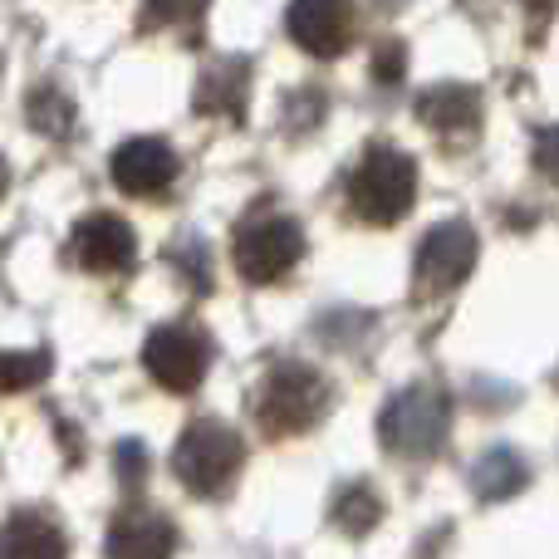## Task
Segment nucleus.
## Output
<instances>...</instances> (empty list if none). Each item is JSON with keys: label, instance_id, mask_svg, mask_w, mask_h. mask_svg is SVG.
<instances>
[{"label": "nucleus", "instance_id": "f257e3e1", "mask_svg": "<svg viewBox=\"0 0 559 559\" xmlns=\"http://www.w3.org/2000/svg\"><path fill=\"white\" fill-rule=\"evenodd\" d=\"M344 202H348V212L368 226L403 222L417 202V163L403 153V147L373 143L364 157H358L354 173H348Z\"/></svg>", "mask_w": 559, "mask_h": 559}, {"label": "nucleus", "instance_id": "f03ea898", "mask_svg": "<svg viewBox=\"0 0 559 559\" xmlns=\"http://www.w3.org/2000/svg\"><path fill=\"white\" fill-rule=\"evenodd\" d=\"M447 427H452V403L437 383H413L397 397H388L378 417V442L397 456H432L442 452Z\"/></svg>", "mask_w": 559, "mask_h": 559}, {"label": "nucleus", "instance_id": "7ed1b4c3", "mask_svg": "<svg viewBox=\"0 0 559 559\" xmlns=\"http://www.w3.org/2000/svg\"><path fill=\"white\" fill-rule=\"evenodd\" d=\"M241 456H246V447L231 427L216 423V417H197L173 452V472L192 496L212 501V496H222L226 486H231V476L241 472Z\"/></svg>", "mask_w": 559, "mask_h": 559}, {"label": "nucleus", "instance_id": "20e7f679", "mask_svg": "<svg viewBox=\"0 0 559 559\" xmlns=\"http://www.w3.org/2000/svg\"><path fill=\"white\" fill-rule=\"evenodd\" d=\"M329 407V383L309 364H275L261 378L255 393V417L271 437H295L305 427H314Z\"/></svg>", "mask_w": 559, "mask_h": 559}, {"label": "nucleus", "instance_id": "39448f33", "mask_svg": "<svg viewBox=\"0 0 559 559\" xmlns=\"http://www.w3.org/2000/svg\"><path fill=\"white\" fill-rule=\"evenodd\" d=\"M231 255H236V271L251 285H271V280H285L299 265L305 231H299V222H289L280 212H255L236 226Z\"/></svg>", "mask_w": 559, "mask_h": 559}, {"label": "nucleus", "instance_id": "423d86ee", "mask_svg": "<svg viewBox=\"0 0 559 559\" xmlns=\"http://www.w3.org/2000/svg\"><path fill=\"white\" fill-rule=\"evenodd\" d=\"M476 265V231L466 222H442L417 241V265H413V289L423 299L452 295Z\"/></svg>", "mask_w": 559, "mask_h": 559}, {"label": "nucleus", "instance_id": "0eeeda50", "mask_svg": "<svg viewBox=\"0 0 559 559\" xmlns=\"http://www.w3.org/2000/svg\"><path fill=\"white\" fill-rule=\"evenodd\" d=\"M212 364V338L197 324H163L147 334L143 368L167 388V393H192Z\"/></svg>", "mask_w": 559, "mask_h": 559}, {"label": "nucleus", "instance_id": "6e6552de", "mask_svg": "<svg viewBox=\"0 0 559 559\" xmlns=\"http://www.w3.org/2000/svg\"><path fill=\"white\" fill-rule=\"evenodd\" d=\"M69 261H74L79 271H94V275L133 271V261H138L133 226H128L123 216H114V212L84 216V222L74 226V236H69Z\"/></svg>", "mask_w": 559, "mask_h": 559}, {"label": "nucleus", "instance_id": "1a4fd4ad", "mask_svg": "<svg viewBox=\"0 0 559 559\" xmlns=\"http://www.w3.org/2000/svg\"><path fill=\"white\" fill-rule=\"evenodd\" d=\"M285 25L305 55L338 59L354 45V0H295Z\"/></svg>", "mask_w": 559, "mask_h": 559}, {"label": "nucleus", "instance_id": "9d476101", "mask_svg": "<svg viewBox=\"0 0 559 559\" xmlns=\"http://www.w3.org/2000/svg\"><path fill=\"white\" fill-rule=\"evenodd\" d=\"M108 173L123 187L128 197H167L182 173L177 153L163 143V138H128L114 157H108Z\"/></svg>", "mask_w": 559, "mask_h": 559}, {"label": "nucleus", "instance_id": "9b49d317", "mask_svg": "<svg viewBox=\"0 0 559 559\" xmlns=\"http://www.w3.org/2000/svg\"><path fill=\"white\" fill-rule=\"evenodd\" d=\"M177 525L153 506H123L108 525V559H173Z\"/></svg>", "mask_w": 559, "mask_h": 559}, {"label": "nucleus", "instance_id": "f8f14e48", "mask_svg": "<svg viewBox=\"0 0 559 559\" xmlns=\"http://www.w3.org/2000/svg\"><path fill=\"white\" fill-rule=\"evenodd\" d=\"M417 118H423L442 143H472V138L481 133V94L466 84L427 88V94L417 98Z\"/></svg>", "mask_w": 559, "mask_h": 559}, {"label": "nucleus", "instance_id": "ddd939ff", "mask_svg": "<svg viewBox=\"0 0 559 559\" xmlns=\"http://www.w3.org/2000/svg\"><path fill=\"white\" fill-rule=\"evenodd\" d=\"M246 88H251V64L246 59H216V64H206L202 84H197L192 108L202 118H231V123H241Z\"/></svg>", "mask_w": 559, "mask_h": 559}, {"label": "nucleus", "instance_id": "4468645a", "mask_svg": "<svg viewBox=\"0 0 559 559\" xmlns=\"http://www.w3.org/2000/svg\"><path fill=\"white\" fill-rule=\"evenodd\" d=\"M5 559H69V540L49 515L20 511L5 525Z\"/></svg>", "mask_w": 559, "mask_h": 559}, {"label": "nucleus", "instance_id": "2eb2a0df", "mask_svg": "<svg viewBox=\"0 0 559 559\" xmlns=\"http://www.w3.org/2000/svg\"><path fill=\"white\" fill-rule=\"evenodd\" d=\"M525 481H531V472H525V462L511 447H491V452L472 466V491L481 496V501H511L515 491H525Z\"/></svg>", "mask_w": 559, "mask_h": 559}, {"label": "nucleus", "instance_id": "dca6fc26", "mask_svg": "<svg viewBox=\"0 0 559 559\" xmlns=\"http://www.w3.org/2000/svg\"><path fill=\"white\" fill-rule=\"evenodd\" d=\"M378 521H383V496H378L368 481H354V486H344V491H338V501H334V525H338V531L368 535Z\"/></svg>", "mask_w": 559, "mask_h": 559}, {"label": "nucleus", "instance_id": "f3484780", "mask_svg": "<svg viewBox=\"0 0 559 559\" xmlns=\"http://www.w3.org/2000/svg\"><path fill=\"white\" fill-rule=\"evenodd\" d=\"M29 123L49 138H69V128H74V108H69V98L59 94L55 84H39V88H29Z\"/></svg>", "mask_w": 559, "mask_h": 559}, {"label": "nucleus", "instance_id": "a211bd4d", "mask_svg": "<svg viewBox=\"0 0 559 559\" xmlns=\"http://www.w3.org/2000/svg\"><path fill=\"white\" fill-rule=\"evenodd\" d=\"M206 0H143V29H197Z\"/></svg>", "mask_w": 559, "mask_h": 559}, {"label": "nucleus", "instance_id": "6ab92c4d", "mask_svg": "<svg viewBox=\"0 0 559 559\" xmlns=\"http://www.w3.org/2000/svg\"><path fill=\"white\" fill-rule=\"evenodd\" d=\"M45 373H49V354H5V388L10 393L39 383Z\"/></svg>", "mask_w": 559, "mask_h": 559}, {"label": "nucleus", "instance_id": "aec40b11", "mask_svg": "<svg viewBox=\"0 0 559 559\" xmlns=\"http://www.w3.org/2000/svg\"><path fill=\"white\" fill-rule=\"evenodd\" d=\"M535 167L559 182V128H540L535 133Z\"/></svg>", "mask_w": 559, "mask_h": 559}, {"label": "nucleus", "instance_id": "412c9836", "mask_svg": "<svg viewBox=\"0 0 559 559\" xmlns=\"http://www.w3.org/2000/svg\"><path fill=\"white\" fill-rule=\"evenodd\" d=\"M403 74V45H378V79H397Z\"/></svg>", "mask_w": 559, "mask_h": 559}, {"label": "nucleus", "instance_id": "4be33fe9", "mask_svg": "<svg viewBox=\"0 0 559 559\" xmlns=\"http://www.w3.org/2000/svg\"><path fill=\"white\" fill-rule=\"evenodd\" d=\"M118 456H123V481L138 486V476H143V447H138V442H123V447H118Z\"/></svg>", "mask_w": 559, "mask_h": 559}, {"label": "nucleus", "instance_id": "5701e85b", "mask_svg": "<svg viewBox=\"0 0 559 559\" xmlns=\"http://www.w3.org/2000/svg\"><path fill=\"white\" fill-rule=\"evenodd\" d=\"M525 10H531V20H535V25H540V20H545V25H550V15L559 10V0H525Z\"/></svg>", "mask_w": 559, "mask_h": 559}]
</instances>
